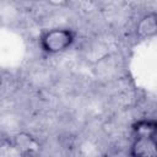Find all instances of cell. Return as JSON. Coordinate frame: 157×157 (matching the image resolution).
I'll return each mask as SVG.
<instances>
[{"label": "cell", "instance_id": "cell-3", "mask_svg": "<svg viewBox=\"0 0 157 157\" xmlns=\"http://www.w3.org/2000/svg\"><path fill=\"white\" fill-rule=\"evenodd\" d=\"M76 33L71 28L55 27L44 31L39 37V47L47 54H59L67 50L75 42Z\"/></svg>", "mask_w": 157, "mask_h": 157}, {"label": "cell", "instance_id": "cell-1", "mask_svg": "<svg viewBox=\"0 0 157 157\" xmlns=\"http://www.w3.org/2000/svg\"><path fill=\"white\" fill-rule=\"evenodd\" d=\"M131 157H157V123L155 119H140L131 129Z\"/></svg>", "mask_w": 157, "mask_h": 157}, {"label": "cell", "instance_id": "cell-2", "mask_svg": "<svg viewBox=\"0 0 157 157\" xmlns=\"http://www.w3.org/2000/svg\"><path fill=\"white\" fill-rule=\"evenodd\" d=\"M39 142L27 132H20L0 142V157H38Z\"/></svg>", "mask_w": 157, "mask_h": 157}, {"label": "cell", "instance_id": "cell-4", "mask_svg": "<svg viewBox=\"0 0 157 157\" xmlns=\"http://www.w3.org/2000/svg\"><path fill=\"white\" fill-rule=\"evenodd\" d=\"M157 31V22H156V13H148L144 16L140 22L137 23V34L144 38H148L156 34Z\"/></svg>", "mask_w": 157, "mask_h": 157}]
</instances>
